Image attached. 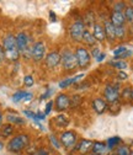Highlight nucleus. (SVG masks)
Masks as SVG:
<instances>
[{
    "label": "nucleus",
    "mask_w": 133,
    "mask_h": 155,
    "mask_svg": "<svg viewBox=\"0 0 133 155\" xmlns=\"http://www.w3.org/2000/svg\"><path fill=\"white\" fill-rule=\"evenodd\" d=\"M30 145V135L26 133H18L8 142L6 149L9 153L12 154H18L24 151L27 147Z\"/></svg>",
    "instance_id": "obj_1"
},
{
    "label": "nucleus",
    "mask_w": 133,
    "mask_h": 155,
    "mask_svg": "<svg viewBox=\"0 0 133 155\" xmlns=\"http://www.w3.org/2000/svg\"><path fill=\"white\" fill-rule=\"evenodd\" d=\"M61 64L65 70H74L77 68L78 63H77V58H75L74 52H71L70 49H64L61 53Z\"/></svg>",
    "instance_id": "obj_2"
},
{
    "label": "nucleus",
    "mask_w": 133,
    "mask_h": 155,
    "mask_svg": "<svg viewBox=\"0 0 133 155\" xmlns=\"http://www.w3.org/2000/svg\"><path fill=\"white\" fill-rule=\"evenodd\" d=\"M85 31V25L81 18L75 20L70 27H69V35L71 37V40L75 42H81L83 41V33Z\"/></svg>",
    "instance_id": "obj_3"
},
{
    "label": "nucleus",
    "mask_w": 133,
    "mask_h": 155,
    "mask_svg": "<svg viewBox=\"0 0 133 155\" xmlns=\"http://www.w3.org/2000/svg\"><path fill=\"white\" fill-rule=\"evenodd\" d=\"M75 58H77V63L81 69H85L90 65V61H91V54L90 52L84 48V47H78L74 52Z\"/></svg>",
    "instance_id": "obj_4"
},
{
    "label": "nucleus",
    "mask_w": 133,
    "mask_h": 155,
    "mask_svg": "<svg viewBox=\"0 0 133 155\" xmlns=\"http://www.w3.org/2000/svg\"><path fill=\"white\" fill-rule=\"evenodd\" d=\"M31 58L35 62H41L46 58V45L42 41H37L31 46Z\"/></svg>",
    "instance_id": "obj_5"
},
{
    "label": "nucleus",
    "mask_w": 133,
    "mask_h": 155,
    "mask_svg": "<svg viewBox=\"0 0 133 155\" xmlns=\"http://www.w3.org/2000/svg\"><path fill=\"white\" fill-rule=\"evenodd\" d=\"M15 38H16V48L18 52H20V54L31 47L30 46V37L26 32H18L17 35H15Z\"/></svg>",
    "instance_id": "obj_6"
},
{
    "label": "nucleus",
    "mask_w": 133,
    "mask_h": 155,
    "mask_svg": "<svg viewBox=\"0 0 133 155\" xmlns=\"http://www.w3.org/2000/svg\"><path fill=\"white\" fill-rule=\"evenodd\" d=\"M59 142L65 149H70L75 145V143H77V134L71 130H65L61 134Z\"/></svg>",
    "instance_id": "obj_7"
},
{
    "label": "nucleus",
    "mask_w": 133,
    "mask_h": 155,
    "mask_svg": "<svg viewBox=\"0 0 133 155\" xmlns=\"http://www.w3.org/2000/svg\"><path fill=\"white\" fill-rule=\"evenodd\" d=\"M120 97V86L116 84V85H112V84H108L106 85L105 87V99L106 101L108 102H116Z\"/></svg>",
    "instance_id": "obj_8"
},
{
    "label": "nucleus",
    "mask_w": 133,
    "mask_h": 155,
    "mask_svg": "<svg viewBox=\"0 0 133 155\" xmlns=\"http://www.w3.org/2000/svg\"><path fill=\"white\" fill-rule=\"evenodd\" d=\"M45 64L49 69H54L61 64V53L57 51H52L48 54H46L45 58Z\"/></svg>",
    "instance_id": "obj_9"
},
{
    "label": "nucleus",
    "mask_w": 133,
    "mask_h": 155,
    "mask_svg": "<svg viewBox=\"0 0 133 155\" xmlns=\"http://www.w3.org/2000/svg\"><path fill=\"white\" fill-rule=\"evenodd\" d=\"M55 110L57 111H65L67 108L70 107V97L67 95V94H59V95H57V97H55Z\"/></svg>",
    "instance_id": "obj_10"
},
{
    "label": "nucleus",
    "mask_w": 133,
    "mask_h": 155,
    "mask_svg": "<svg viewBox=\"0 0 133 155\" xmlns=\"http://www.w3.org/2000/svg\"><path fill=\"white\" fill-rule=\"evenodd\" d=\"M2 47L4 48L5 52L17 49V48H16V38H15V35H14V33H6V35L3 37Z\"/></svg>",
    "instance_id": "obj_11"
},
{
    "label": "nucleus",
    "mask_w": 133,
    "mask_h": 155,
    "mask_svg": "<svg viewBox=\"0 0 133 155\" xmlns=\"http://www.w3.org/2000/svg\"><path fill=\"white\" fill-rule=\"evenodd\" d=\"M125 21H126V18H125V15L123 12H116V11H113L110 16V22L115 26V27H120V26H123L125 25Z\"/></svg>",
    "instance_id": "obj_12"
},
{
    "label": "nucleus",
    "mask_w": 133,
    "mask_h": 155,
    "mask_svg": "<svg viewBox=\"0 0 133 155\" xmlns=\"http://www.w3.org/2000/svg\"><path fill=\"white\" fill-rule=\"evenodd\" d=\"M91 105H92L94 111L96 112L98 114H102L107 110V102L104 101L102 99H95V100H92Z\"/></svg>",
    "instance_id": "obj_13"
},
{
    "label": "nucleus",
    "mask_w": 133,
    "mask_h": 155,
    "mask_svg": "<svg viewBox=\"0 0 133 155\" xmlns=\"http://www.w3.org/2000/svg\"><path fill=\"white\" fill-rule=\"evenodd\" d=\"M92 36H94V38L96 41H104L105 38H106V36H105V30H104V26H101L100 24H94V26H92Z\"/></svg>",
    "instance_id": "obj_14"
},
{
    "label": "nucleus",
    "mask_w": 133,
    "mask_h": 155,
    "mask_svg": "<svg viewBox=\"0 0 133 155\" xmlns=\"http://www.w3.org/2000/svg\"><path fill=\"white\" fill-rule=\"evenodd\" d=\"M92 144H94V142H91L89 139H81L75 149H77L79 153H81V154H85V153H89L91 150Z\"/></svg>",
    "instance_id": "obj_15"
},
{
    "label": "nucleus",
    "mask_w": 133,
    "mask_h": 155,
    "mask_svg": "<svg viewBox=\"0 0 133 155\" xmlns=\"http://www.w3.org/2000/svg\"><path fill=\"white\" fill-rule=\"evenodd\" d=\"M104 30H105V36H106V38L108 41H115L116 40V35H115V26H113L110 21H106L105 22V27H104Z\"/></svg>",
    "instance_id": "obj_16"
},
{
    "label": "nucleus",
    "mask_w": 133,
    "mask_h": 155,
    "mask_svg": "<svg viewBox=\"0 0 133 155\" xmlns=\"http://www.w3.org/2000/svg\"><path fill=\"white\" fill-rule=\"evenodd\" d=\"M14 132H15L14 126L10 124V123H5V124H3L2 127H0V137L2 138H10L14 134Z\"/></svg>",
    "instance_id": "obj_17"
},
{
    "label": "nucleus",
    "mask_w": 133,
    "mask_h": 155,
    "mask_svg": "<svg viewBox=\"0 0 133 155\" xmlns=\"http://www.w3.org/2000/svg\"><path fill=\"white\" fill-rule=\"evenodd\" d=\"M6 121H8V123H10L12 126L14 124H16V126H24L26 123V121L22 117H20V116H17V114H12V113L6 114Z\"/></svg>",
    "instance_id": "obj_18"
},
{
    "label": "nucleus",
    "mask_w": 133,
    "mask_h": 155,
    "mask_svg": "<svg viewBox=\"0 0 133 155\" xmlns=\"http://www.w3.org/2000/svg\"><path fill=\"white\" fill-rule=\"evenodd\" d=\"M53 122L55 123L57 127H67L69 124V118L65 114H58V116H55Z\"/></svg>",
    "instance_id": "obj_19"
},
{
    "label": "nucleus",
    "mask_w": 133,
    "mask_h": 155,
    "mask_svg": "<svg viewBox=\"0 0 133 155\" xmlns=\"http://www.w3.org/2000/svg\"><path fill=\"white\" fill-rule=\"evenodd\" d=\"M83 76H84L83 74H79V75L74 76V78H69V79H65V80H63V81H61V83H59V87H61V89H65V87L70 86L71 84L77 83V81L79 80V79H81Z\"/></svg>",
    "instance_id": "obj_20"
},
{
    "label": "nucleus",
    "mask_w": 133,
    "mask_h": 155,
    "mask_svg": "<svg viewBox=\"0 0 133 155\" xmlns=\"http://www.w3.org/2000/svg\"><path fill=\"white\" fill-rule=\"evenodd\" d=\"M83 41H84L85 45H88L89 47H94V46H95V42H96V40L94 38L92 33H91L90 31H88V30H85L84 33H83Z\"/></svg>",
    "instance_id": "obj_21"
},
{
    "label": "nucleus",
    "mask_w": 133,
    "mask_h": 155,
    "mask_svg": "<svg viewBox=\"0 0 133 155\" xmlns=\"http://www.w3.org/2000/svg\"><path fill=\"white\" fill-rule=\"evenodd\" d=\"M106 149H107V147L102 142H95L92 144V148H91V150L94 151V154H102V153H105Z\"/></svg>",
    "instance_id": "obj_22"
},
{
    "label": "nucleus",
    "mask_w": 133,
    "mask_h": 155,
    "mask_svg": "<svg viewBox=\"0 0 133 155\" xmlns=\"http://www.w3.org/2000/svg\"><path fill=\"white\" fill-rule=\"evenodd\" d=\"M20 57H21V54H20V52H18L17 49L5 52V59H8V61H10V62H16Z\"/></svg>",
    "instance_id": "obj_23"
},
{
    "label": "nucleus",
    "mask_w": 133,
    "mask_h": 155,
    "mask_svg": "<svg viewBox=\"0 0 133 155\" xmlns=\"http://www.w3.org/2000/svg\"><path fill=\"white\" fill-rule=\"evenodd\" d=\"M26 94H27V92H26V91H24V90H18V91H16V92L12 95V101H14V102H20V101H24Z\"/></svg>",
    "instance_id": "obj_24"
},
{
    "label": "nucleus",
    "mask_w": 133,
    "mask_h": 155,
    "mask_svg": "<svg viewBox=\"0 0 133 155\" xmlns=\"http://www.w3.org/2000/svg\"><path fill=\"white\" fill-rule=\"evenodd\" d=\"M123 15L128 22H133V6H126Z\"/></svg>",
    "instance_id": "obj_25"
},
{
    "label": "nucleus",
    "mask_w": 133,
    "mask_h": 155,
    "mask_svg": "<svg viewBox=\"0 0 133 155\" xmlns=\"http://www.w3.org/2000/svg\"><path fill=\"white\" fill-rule=\"evenodd\" d=\"M120 143H121V138H118V137H112V138H110V139L107 140L106 147H107L108 149H112V148L117 147Z\"/></svg>",
    "instance_id": "obj_26"
},
{
    "label": "nucleus",
    "mask_w": 133,
    "mask_h": 155,
    "mask_svg": "<svg viewBox=\"0 0 133 155\" xmlns=\"http://www.w3.org/2000/svg\"><path fill=\"white\" fill-rule=\"evenodd\" d=\"M116 155H131V150L127 145H120L116 150Z\"/></svg>",
    "instance_id": "obj_27"
},
{
    "label": "nucleus",
    "mask_w": 133,
    "mask_h": 155,
    "mask_svg": "<svg viewBox=\"0 0 133 155\" xmlns=\"http://www.w3.org/2000/svg\"><path fill=\"white\" fill-rule=\"evenodd\" d=\"M24 84H25V86H27V87H32V86L35 85V79H33V76H32L31 74L25 75V78H24Z\"/></svg>",
    "instance_id": "obj_28"
},
{
    "label": "nucleus",
    "mask_w": 133,
    "mask_h": 155,
    "mask_svg": "<svg viewBox=\"0 0 133 155\" xmlns=\"http://www.w3.org/2000/svg\"><path fill=\"white\" fill-rule=\"evenodd\" d=\"M115 35H116V38H123L126 36V28L123 26L115 27Z\"/></svg>",
    "instance_id": "obj_29"
},
{
    "label": "nucleus",
    "mask_w": 133,
    "mask_h": 155,
    "mask_svg": "<svg viewBox=\"0 0 133 155\" xmlns=\"http://www.w3.org/2000/svg\"><path fill=\"white\" fill-rule=\"evenodd\" d=\"M110 65H112L113 68H117V69H125L127 67L126 62L123 61H116V62H110Z\"/></svg>",
    "instance_id": "obj_30"
},
{
    "label": "nucleus",
    "mask_w": 133,
    "mask_h": 155,
    "mask_svg": "<svg viewBox=\"0 0 133 155\" xmlns=\"http://www.w3.org/2000/svg\"><path fill=\"white\" fill-rule=\"evenodd\" d=\"M125 9H126V4L122 2L113 4V11H116V12H123Z\"/></svg>",
    "instance_id": "obj_31"
},
{
    "label": "nucleus",
    "mask_w": 133,
    "mask_h": 155,
    "mask_svg": "<svg viewBox=\"0 0 133 155\" xmlns=\"http://www.w3.org/2000/svg\"><path fill=\"white\" fill-rule=\"evenodd\" d=\"M94 16H92V14L91 12H89L86 16H85V18H84V25L85 26H94Z\"/></svg>",
    "instance_id": "obj_32"
},
{
    "label": "nucleus",
    "mask_w": 133,
    "mask_h": 155,
    "mask_svg": "<svg viewBox=\"0 0 133 155\" xmlns=\"http://www.w3.org/2000/svg\"><path fill=\"white\" fill-rule=\"evenodd\" d=\"M48 138H49V142L52 143V145H53L55 149H59V148H61V144H59L58 139H57L53 134H49V137H48Z\"/></svg>",
    "instance_id": "obj_33"
},
{
    "label": "nucleus",
    "mask_w": 133,
    "mask_h": 155,
    "mask_svg": "<svg viewBox=\"0 0 133 155\" xmlns=\"http://www.w3.org/2000/svg\"><path fill=\"white\" fill-rule=\"evenodd\" d=\"M53 105H54V102H53V101L47 102V105H46V110H45V114H46V116L51 113V111H52V108H53Z\"/></svg>",
    "instance_id": "obj_34"
},
{
    "label": "nucleus",
    "mask_w": 133,
    "mask_h": 155,
    "mask_svg": "<svg viewBox=\"0 0 133 155\" xmlns=\"http://www.w3.org/2000/svg\"><path fill=\"white\" fill-rule=\"evenodd\" d=\"M127 49H126V47H118V48H116L115 51H113V54H115V57H117V55H121L122 53H125Z\"/></svg>",
    "instance_id": "obj_35"
},
{
    "label": "nucleus",
    "mask_w": 133,
    "mask_h": 155,
    "mask_svg": "<svg viewBox=\"0 0 133 155\" xmlns=\"http://www.w3.org/2000/svg\"><path fill=\"white\" fill-rule=\"evenodd\" d=\"M46 117L47 116L45 114V112H37L36 113V120L37 121H43V120H46Z\"/></svg>",
    "instance_id": "obj_36"
},
{
    "label": "nucleus",
    "mask_w": 133,
    "mask_h": 155,
    "mask_svg": "<svg viewBox=\"0 0 133 155\" xmlns=\"http://www.w3.org/2000/svg\"><path fill=\"white\" fill-rule=\"evenodd\" d=\"M122 96H123V97H131V96H132V90L129 89V87H126L125 90H123V92H122Z\"/></svg>",
    "instance_id": "obj_37"
},
{
    "label": "nucleus",
    "mask_w": 133,
    "mask_h": 155,
    "mask_svg": "<svg viewBox=\"0 0 133 155\" xmlns=\"http://www.w3.org/2000/svg\"><path fill=\"white\" fill-rule=\"evenodd\" d=\"M36 151H37V154H38V155H51L49 151L47 149H45V148H40L38 150H36Z\"/></svg>",
    "instance_id": "obj_38"
},
{
    "label": "nucleus",
    "mask_w": 133,
    "mask_h": 155,
    "mask_svg": "<svg viewBox=\"0 0 133 155\" xmlns=\"http://www.w3.org/2000/svg\"><path fill=\"white\" fill-rule=\"evenodd\" d=\"M131 55V52L129 51H126L125 53H122L121 55H117V57H115L116 59H122V58H127V57H129Z\"/></svg>",
    "instance_id": "obj_39"
},
{
    "label": "nucleus",
    "mask_w": 133,
    "mask_h": 155,
    "mask_svg": "<svg viewBox=\"0 0 133 155\" xmlns=\"http://www.w3.org/2000/svg\"><path fill=\"white\" fill-rule=\"evenodd\" d=\"M52 91H53L52 89H48V90H47V91H46V92H45V94L41 96V97H40V100H45V99L49 97V94H52Z\"/></svg>",
    "instance_id": "obj_40"
},
{
    "label": "nucleus",
    "mask_w": 133,
    "mask_h": 155,
    "mask_svg": "<svg viewBox=\"0 0 133 155\" xmlns=\"http://www.w3.org/2000/svg\"><path fill=\"white\" fill-rule=\"evenodd\" d=\"M32 99H33V94H32V92H27L26 96H25V99H24V101L28 102V101H31Z\"/></svg>",
    "instance_id": "obj_41"
},
{
    "label": "nucleus",
    "mask_w": 133,
    "mask_h": 155,
    "mask_svg": "<svg viewBox=\"0 0 133 155\" xmlns=\"http://www.w3.org/2000/svg\"><path fill=\"white\" fill-rule=\"evenodd\" d=\"M4 59H5V51L2 47V45H0V61H4Z\"/></svg>",
    "instance_id": "obj_42"
},
{
    "label": "nucleus",
    "mask_w": 133,
    "mask_h": 155,
    "mask_svg": "<svg viewBox=\"0 0 133 155\" xmlns=\"http://www.w3.org/2000/svg\"><path fill=\"white\" fill-rule=\"evenodd\" d=\"M118 78H120L121 80H126L127 78H128V75H127L125 71H120V73H118Z\"/></svg>",
    "instance_id": "obj_43"
},
{
    "label": "nucleus",
    "mask_w": 133,
    "mask_h": 155,
    "mask_svg": "<svg viewBox=\"0 0 133 155\" xmlns=\"http://www.w3.org/2000/svg\"><path fill=\"white\" fill-rule=\"evenodd\" d=\"M105 57H106L105 53H100V54L96 57V62H102V61L105 59Z\"/></svg>",
    "instance_id": "obj_44"
},
{
    "label": "nucleus",
    "mask_w": 133,
    "mask_h": 155,
    "mask_svg": "<svg viewBox=\"0 0 133 155\" xmlns=\"http://www.w3.org/2000/svg\"><path fill=\"white\" fill-rule=\"evenodd\" d=\"M99 54H100V51H99V48H94V49H92V52H91V55H92V57H95V58H96Z\"/></svg>",
    "instance_id": "obj_45"
},
{
    "label": "nucleus",
    "mask_w": 133,
    "mask_h": 155,
    "mask_svg": "<svg viewBox=\"0 0 133 155\" xmlns=\"http://www.w3.org/2000/svg\"><path fill=\"white\" fill-rule=\"evenodd\" d=\"M49 17H51V21H55L57 20V16L53 11H49Z\"/></svg>",
    "instance_id": "obj_46"
},
{
    "label": "nucleus",
    "mask_w": 133,
    "mask_h": 155,
    "mask_svg": "<svg viewBox=\"0 0 133 155\" xmlns=\"http://www.w3.org/2000/svg\"><path fill=\"white\" fill-rule=\"evenodd\" d=\"M3 118H4V114H3L2 111H0V127L3 126Z\"/></svg>",
    "instance_id": "obj_47"
},
{
    "label": "nucleus",
    "mask_w": 133,
    "mask_h": 155,
    "mask_svg": "<svg viewBox=\"0 0 133 155\" xmlns=\"http://www.w3.org/2000/svg\"><path fill=\"white\" fill-rule=\"evenodd\" d=\"M4 147H5V145H4V143H3L2 140H0V151H2V150L4 149Z\"/></svg>",
    "instance_id": "obj_48"
},
{
    "label": "nucleus",
    "mask_w": 133,
    "mask_h": 155,
    "mask_svg": "<svg viewBox=\"0 0 133 155\" xmlns=\"http://www.w3.org/2000/svg\"><path fill=\"white\" fill-rule=\"evenodd\" d=\"M30 155H38V154H37V151H35V153H32V154H30Z\"/></svg>",
    "instance_id": "obj_49"
},
{
    "label": "nucleus",
    "mask_w": 133,
    "mask_h": 155,
    "mask_svg": "<svg viewBox=\"0 0 133 155\" xmlns=\"http://www.w3.org/2000/svg\"><path fill=\"white\" fill-rule=\"evenodd\" d=\"M131 99H133V90H132V96H131Z\"/></svg>",
    "instance_id": "obj_50"
},
{
    "label": "nucleus",
    "mask_w": 133,
    "mask_h": 155,
    "mask_svg": "<svg viewBox=\"0 0 133 155\" xmlns=\"http://www.w3.org/2000/svg\"><path fill=\"white\" fill-rule=\"evenodd\" d=\"M0 67H2V61H0Z\"/></svg>",
    "instance_id": "obj_51"
}]
</instances>
